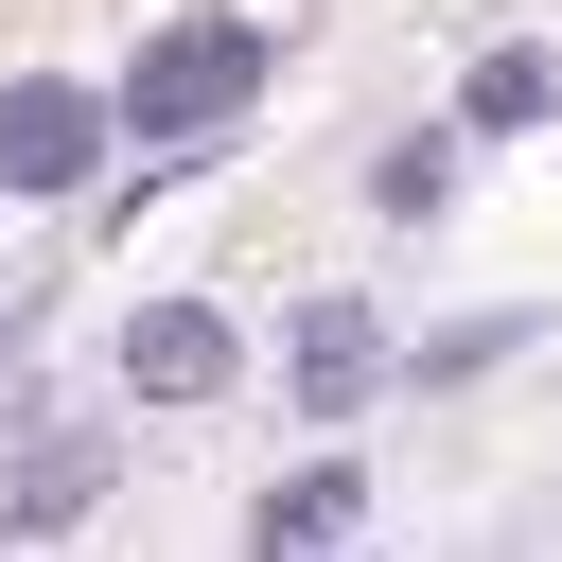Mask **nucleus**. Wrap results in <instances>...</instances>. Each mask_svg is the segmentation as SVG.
Here are the masks:
<instances>
[{"label": "nucleus", "mask_w": 562, "mask_h": 562, "mask_svg": "<svg viewBox=\"0 0 562 562\" xmlns=\"http://www.w3.org/2000/svg\"><path fill=\"white\" fill-rule=\"evenodd\" d=\"M228 369H246V334H228L211 299H158V316L123 334V386H140V404H211Z\"/></svg>", "instance_id": "7ed1b4c3"}, {"label": "nucleus", "mask_w": 562, "mask_h": 562, "mask_svg": "<svg viewBox=\"0 0 562 562\" xmlns=\"http://www.w3.org/2000/svg\"><path fill=\"white\" fill-rule=\"evenodd\" d=\"M246 88H263V35H246V18H176V35L123 70V123H140V140H211Z\"/></svg>", "instance_id": "f257e3e1"}, {"label": "nucleus", "mask_w": 562, "mask_h": 562, "mask_svg": "<svg viewBox=\"0 0 562 562\" xmlns=\"http://www.w3.org/2000/svg\"><path fill=\"white\" fill-rule=\"evenodd\" d=\"M439 193H457V140H404V158H386V211H404V228H422V211H439Z\"/></svg>", "instance_id": "6e6552de"}, {"label": "nucleus", "mask_w": 562, "mask_h": 562, "mask_svg": "<svg viewBox=\"0 0 562 562\" xmlns=\"http://www.w3.org/2000/svg\"><path fill=\"white\" fill-rule=\"evenodd\" d=\"M70 509H88V439H53V457L18 474V527H70Z\"/></svg>", "instance_id": "0eeeda50"}, {"label": "nucleus", "mask_w": 562, "mask_h": 562, "mask_svg": "<svg viewBox=\"0 0 562 562\" xmlns=\"http://www.w3.org/2000/svg\"><path fill=\"white\" fill-rule=\"evenodd\" d=\"M105 176V105L70 70H18L0 88V193H88Z\"/></svg>", "instance_id": "f03ea898"}, {"label": "nucleus", "mask_w": 562, "mask_h": 562, "mask_svg": "<svg viewBox=\"0 0 562 562\" xmlns=\"http://www.w3.org/2000/svg\"><path fill=\"white\" fill-rule=\"evenodd\" d=\"M334 527H351V457H316V474L263 492V544H334Z\"/></svg>", "instance_id": "39448f33"}, {"label": "nucleus", "mask_w": 562, "mask_h": 562, "mask_svg": "<svg viewBox=\"0 0 562 562\" xmlns=\"http://www.w3.org/2000/svg\"><path fill=\"white\" fill-rule=\"evenodd\" d=\"M544 105H562V70H544V53H492V70L457 88V123H544Z\"/></svg>", "instance_id": "423d86ee"}, {"label": "nucleus", "mask_w": 562, "mask_h": 562, "mask_svg": "<svg viewBox=\"0 0 562 562\" xmlns=\"http://www.w3.org/2000/svg\"><path fill=\"white\" fill-rule=\"evenodd\" d=\"M369 386H386V334H369L351 299H334V316H299V404L334 422V404H369Z\"/></svg>", "instance_id": "20e7f679"}]
</instances>
